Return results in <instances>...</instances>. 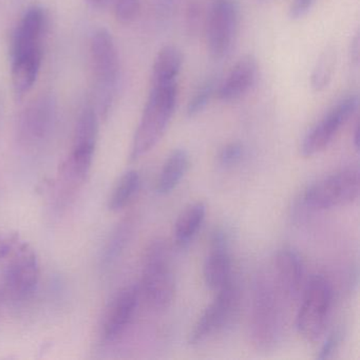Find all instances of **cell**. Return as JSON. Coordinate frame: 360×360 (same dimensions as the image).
Masks as SVG:
<instances>
[{"instance_id": "obj_14", "label": "cell", "mask_w": 360, "mask_h": 360, "mask_svg": "<svg viewBox=\"0 0 360 360\" xmlns=\"http://www.w3.org/2000/svg\"><path fill=\"white\" fill-rule=\"evenodd\" d=\"M303 263L296 250L283 248L274 259V282L283 300L292 302L300 295L303 282Z\"/></svg>"}, {"instance_id": "obj_18", "label": "cell", "mask_w": 360, "mask_h": 360, "mask_svg": "<svg viewBox=\"0 0 360 360\" xmlns=\"http://www.w3.org/2000/svg\"><path fill=\"white\" fill-rule=\"evenodd\" d=\"M43 62V50L12 58V84L14 91L22 96L37 83Z\"/></svg>"}, {"instance_id": "obj_29", "label": "cell", "mask_w": 360, "mask_h": 360, "mask_svg": "<svg viewBox=\"0 0 360 360\" xmlns=\"http://www.w3.org/2000/svg\"><path fill=\"white\" fill-rule=\"evenodd\" d=\"M315 1L316 0H292L290 8V18L294 20L304 18L311 11Z\"/></svg>"}, {"instance_id": "obj_2", "label": "cell", "mask_w": 360, "mask_h": 360, "mask_svg": "<svg viewBox=\"0 0 360 360\" xmlns=\"http://www.w3.org/2000/svg\"><path fill=\"white\" fill-rule=\"evenodd\" d=\"M178 102V83L151 84L132 142L130 160L136 161L151 150L165 134Z\"/></svg>"}, {"instance_id": "obj_24", "label": "cell", "mask_w": 360, "mask_h": 360, "mask_svg": "<svg viewBox=\"0 0 360 360\" xmlns=\"http://www.w3.org/2000/svg\"><path fill=\"white\" fill-rule=\"evenodd\" d=\"M217 88H218V85H217L216 79L212 77L202 83L187 104V117H197L202 111L205 110L212 96L216 94Z\"/></svg>"}, {"instance_id": "obj_19", "label": "cell", "mask_w": 360, "mask_h": 360, "mask_svg": "<svg viewBox=\"0 0 360 360\" xmlns=\"http://www.w3.org/2000/svg\"><path fill=\"white\" fill-rule=\"evenodd\" d=\"M183 54L176 46H164L155 56L153 66V83H178L183 67Z\"/></svg>"}, {"instance_id": "obj_3", "label": "cell", "mask_w": 360, "mask_h": 360, "mask_svg": "<svg viewBox=\"0 0 360 360\" xmlns=\"http://www.w3.org/2000/svg\"><path fill=\"white\" fill-rule=\"evenodd\" d=\"M92 70L96 79L98 107L106 117L110 110L120 82V58L112 35L101 28L92 35L90 44Z\"/></svg>"}, {"instance_id": "obj_10", "label": "cell", "mask_w": 360, "mask_h": 360, "mask_svg": "<svg viewBox=\"0 0 360 360\" xmlns=\"http://www.w3.org/2000/svg\"><path fill=\"white\" fill-rule=\"evenodd\" d=\"M39 263L37 252L28 243H20L10 255L4 271V290L14 300H25L37 290Z\"/></svg>"}, {"instance_id": "obj_25", "label": "cell", "mask_w": 360, "mask_h": 360, "mask_svg": "<svg viewBox=\"0 0 360 360\" xmlns=\"http://www.w3.org/2000/svg\"><path fill=\"white\" fill-rule=\"evenodd\" d=\"M115 16L122 25H130L138 18L141 0H115Z\"/></svg>"}, {"instance_id": "obj_13", "label": "cell", "mask_w": 360, "mask_h": 360, "mask_svg": "<svg viewBox=\"0 0 360 360\" xmlns=\"http://www.w3.org/2000/svg\"><path fill=\"white\" fill-rule=\"evenodd\" d=\"M140 290L130 285L117 292L105 313L102 337L105 341H115L125 332L136 314Z\"/></svg>"}, {"instance_id": "obj_23", "label": "cell", "mask_w": 360, "mask_h": 360, "mask_svg": "<svg viewBox=\"0 0 360 360\" xmlns=\"http://www.w3.org/2000/svg\"><path fill=\"white\" fill-rule=\"evenodd\" d=\"M336 68V51L328 47L318 58L311 75V86L314 91L321 92L330 85Z\"/></svg>"}, {"instance_id": "obj_15", "label": "cell", "mask_w": 360, "mask_h": 360, "mask_svg": "<svg viewBox=\"0 0 360 360\" xmlns=\"http://www.w3.org/2000/svg\"><path fill=\"white\" fill-rule=\"evenodd\" d=\"M229 236L222 229L212 233L210 252L204 263V280L212 290H219L231 281V259Z\"/></svg>"}, {"instance_id": "obj_27", "label": "cell", "mask_w": 360, "mask_h": 360, "mask_svg": "<svg viewBox=\"0 0 360 360\" xmlns=\"http://www.w3.org/2000/svg\"><path fill=\"white\" fill-rule=\"evenodd\" d=\"M343 340V332L340 328H336L333 330L328 338L324 341L322 345L321 349H320L319 353L317 354V359L326 360L330 359L333 357L337 349L340 347L341 342Z\"/></svg>"}, {"instance_id": "obj_1", "label": "cell", "mask_w": 360, "mask_h": 360, "mask_svg": "<svg viewBox=\"0 0 360 360\" xmlns=\"http://www.w3.org/2000/svg\"><path fill=\"white\" fill-rule=\"evenodd\" d=\"M283 300L273 277L260 273L252 288L248 332L252 345L258 351L275 349L282 334L281 304Z\"/></svg>"}, {"instance_id": "obj_11", "label": "cell", "mask_w": 360, "mask_h": 360, "mask_svg": "<svg viewBox=\"0 0 360 360\" xmlns=\"http://www.w3.org/2000/svg\"><path fill=\"white\" fill-rule=\"evenodd\" d=\"M359 98L356 94H349L338 101L307 132L301 144V155L311 158L323 151L357 110Z\"/></svg>"}, {"instance_id": "obj_7", "label": "cell", "mask_w": 360, "mask_h": 360, "mask_svg": "<svg viewBox=\"0 0 360 360\" xmlns=\"http://www.w3.org/2000/svg\"><path fill=\"white\" fill-rule=\"evenodd\" d=\"M98 138V115L92 107H86L77 121L72 151L62 167V174L69 182L79 185L87 178Z\"/></svg>"}, {"instance_id": "obj_8", "label": "cell", "mask_w": 360, "mask_h": 360, "mask_svg": "<svg viewBox=\"0 0 360 360\" xmlns=\"http://www.w3.org/2000/svg\"><path fill=\"white\" fill-rule=\"evenodd\" d=\"M239 307L240 290L231 280L226 285L217 290L214 301L198 319L189 334V345H200L231 326L239 311Z\"/></svg>"}, {"instance_id": "obj_33", "label": "cell", "mask_w": 360, "mask_h": 360, "mask_svg": "<svg viewBox=\"0 0 360 360\" xmlns=\"http://www.w3.org/2000/svg\"><path fill=\"white\" fill-rule=\"evenodd\" d=\"M1 299H3V297H1V292H0V311H1Z\"/></svg>"}, {"instance_id": "obj_6", "label": "cell", "mask_w": 360, "mask_h": 360, "mask_svg": "<svg viewBox=\"0 0 360 360\" xmlns=\"http://www.w3.org/2000/svg\"><path fill=\"white\" fill-rule=\"evenodd\" d=\"M359 193L360 172L355 166L314 183L305 191L303 200L313 210H330L353 203Z\"/></svg>"}, {"instance_id": "obj_22", "label": "cell", "mask_w": 360, "mask_h": 360, "mask_svg": "<svg viewBox=\"0 0 360 360\" xmlns=\"http://www.w3.org/2000/svg\"><path fill=\"white\" fill-rule=\"evenodd\" d=\"M140 187V174L136 170L126 172L120 179L109 198L108 207L111 212H121L131 201Z\"/></svg>"}, {"instance_id": "obj_5", "label": "cell", "mask_w": 360, "mask_h": 360, "mask_svg": "<svg viewBox=\"0 0 360 360\" xmlns=\"http://www.w3.org/2000/svg\"><path fill=\"white\" fill-rule=\"evenodd\" d=\"M332 303L330 281L324 276H313L305 286L297 315V328L305 340L316 342L321 338L328 326Z\"/></svg>"}, {"instance_id": "obj_4", "label": "cell", "mask_w": 360, "mask_h": 360, "mask_svg": "<svg viewBox=\"0 0 360 360\" xmlns=\"http://www.w3.org/2000/svg\"><path fill=\"white\" fill-rule=\"evenodd\" d=\"M142 292L155 311H165L174 302L176 279L165 244L157 241L147 250L142 271Z\"/></svg>"}, {"instance_id": "obj_12", "label": "cell", "mask_w": 360, "mask_h": 360, "mask_svg": "<svg viewBox=\"0 0 360 360\" xmlns=\"http://www.w3.org/2000/svg\"><path fill=\"white\" fill-rule=\"evenodd\" d=\"M56 120V105L51 96H41L29 105L20 121V141L41 144L51 134Z\"/></svg>"}, {"instance_id": "obj_31", "label": "cell", "mask_w": 360, "mask_h": 360, "mask_svg": "<svg viewBox=\"0 0 360 360\" xmlns=\"http://www.w3.org/2000/svg\"><path fill=\"white\" fill-rule=\"evenodd\" d=\"M115 0H86V3L96 10H105L115 5Z\"/></svg>"}, {"instance_id": "obj_17", "label": "cell", "mask_w": 360, "mask_h": 360, "mask_svg": "<svg viewBox=\"0 0 360 360\" xmlns=\"http://www.w3.org/2000/svg\"><path fill=\"white\" fill-rule=\"evenodd\" d=\"M258 63L252 56L240 58L229 71L222 83L219 84L216 94L223 102H233L245 96L258 79Z\"/></svg>"}, {"instance_id": "obj_9", "label": "cell", "mask_w": 360, "mask_h": 360, "mask_svg": "<svg viewBox=\"0 0 360 360\" xmlns=\"http://www.w3.org/2000/svg\"><path fill=\"white\" fill-rule=\"evenodd\" d=\"M239 20V5L236 0H214L206 20V41L214 60H223L231 53Z\"/></svg>"}, {"instance_id": "obj_28", "label": "cell", "mask_w": 360, "mask_h": 360, "mask_svg": "<svg viewBox=\"0 0 360 360\" xmlns=\"http://www.w3.org/2000/svg\"><path fill=\"white\" fill-rule=\"evenodd\" d=\"M20 243V235L16 231L0 229V259L10 256Z\"/></svg>"}, {"instance_id": "obj_16", "label": "cell", "mask_w": 360, "mask_h": 360, "mask_svg": "<svg viewBox=\"0 0 360 360\" xmlns=\"http://www.w3.org/2000/svg\"><path fill=\"white\" fill-rule=\"evenodd\" d=\"M47 28L45 10L39 6L29 8L18 24L12 41V58L43 50L44 35Z\"/></svg>"}, {"instance_id": "obj_32", "label": "cell", "mask_w": 360, "mask_h": 360, "mask_svg": "<svg viewBox=\"0 0 360 360\" xmlns=\"http://www.w3.org/2000/svg\"><path fill=\"white\" fill-rule=\"evenodd\" d=\"M354 146L356 150H359V125L358 124L354 130Z\"/></svg>"}, {"instance_id": "obj_26", "label": "cell", "mask_w": 360, "mask_h": 360, "mask_svg": "<svg viewBox=\"0 0 360 360\" xmlns=\"http://www.w3.org/2000/svg\"><path fill=\"white\" fill-rule=\"evenodd\" d=\"M244 155V146L241 143H229L221 149L219 153V163L225 167L236 165Z\"/></svg>"}, {"instance_id": "obj_20", "label": "cell", "mask_w": 360, "mask_h": 360, "mask_svg": "<svg viewBox=\"0 0 360 360\" xmlns=\"http://www.w3.org/2000/svg\"><path fill=\"white\" fill-rule=\"evenodd\" d=\"M189 167V155L185 149H176L170 153L160 172L157 193L165 195L172 193L184 178Z\"/></svg>"}, {"instance_id": "obj_21", "label": "cell", "mask_w": 360, "mask_h": 360, "mask_svg": "<svg viewBox=\"0 0 360 360\" xmlns=\"http://www.w3.org/2000/svg\"><path fill=\"white\" fill-rule=\"evenodd\" d=\"M205 216L206 205L203 202L191 204L181 212L174 226V238L178 245L189 244L203 224Z\"/></svg>"}, {"instance_id": "obj_30", "label": "cell", "mask_w": 360, "mask_h": 360, "mask_svg": "<svg viewBox=\"0 0 360 360\" xmlns=\"http://www.w3.org/2000/svg\"><path fill=\"white\" fill-rule=\"evenodd\" d=\"M359 33H357L352 39L351 47H349V58H351V62L354 65H358V63H359Z\"/></svg>"}]
</instances>
